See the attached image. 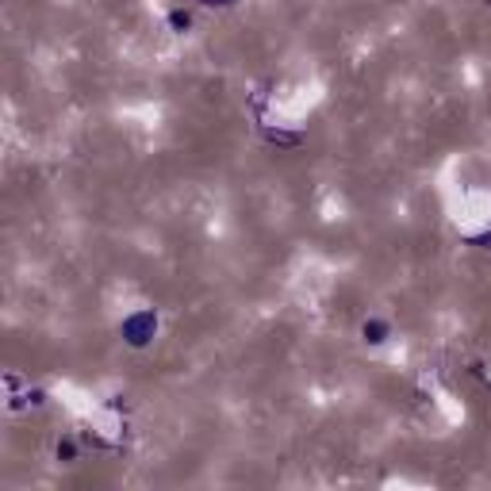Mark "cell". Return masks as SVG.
Wrapping results in <instances>:
<instances>
[{"label": "cell", "instance_id": "1", "mask_svg": "<svg viewBox=\"0 0 491 491\" xmlns=\"http://www.w3.org/2000/svg\"><path fill=\"white\" fill-rule=\"evenodd\" d=\"M154 330H158V323H154V315H150V311H143V315H131L127 323H123V334H127L131 346H146L150 338H154Z\"/></svg>", "mask_w": 491, "mask_h": 491}, {"label": "cell", "instance_id": "2", "mask_svg": "<svg viewBox=\"0 0 491 491\" xmlns=\"http://www.w3.org/2000/svg\"><path fill=\"white\" fill-rule=\"evenodd\" d=\"M384 334H388L384 323H365V342H384Z\"/></svg>", "mask_w": 491, "mask_h": 491}]
</instances>
